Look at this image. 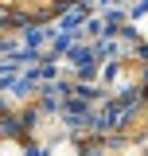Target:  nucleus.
Listing matches in <instances>:
<instances>
[{
	"instance_id": "nucleus-1",
	"label": "nucleus",
	"mask_w": 148,
	"mask_h": 156,
	"mask_svg": "<svg viewBox=\"0 0 148 156\" xmlns=\"http://www.w3.org/2000/svg\"><path fill=\"white\" fill-rule=\"evenodd\" d=\"M78 0H0V20L4 23H47L62 16Z\"/></svg>"
},
{
	"instance_id": "nucleus-2",
	"label": "nucleus",
	"mask_w": 148,
	"mask_h": 156,
	"mask_svg": "<svg viewBox=\"0 0 148 156\" xmlns=\"http://www.w3.org/2000/svg\"><path fill=\"white\" fill-rule=\"evenodd\" d=\"M0 156H35L27 133L12 121H4V117H0Z\"/></svg>"
}]
</instances>
